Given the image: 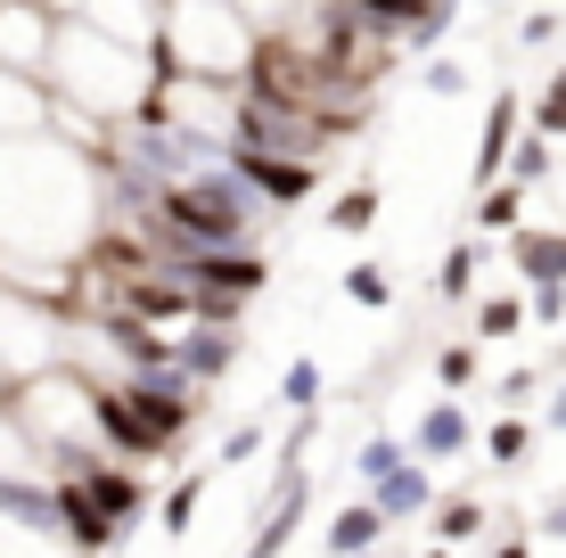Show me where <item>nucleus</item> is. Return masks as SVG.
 <instances>
[{"instance_id":"obj_18","label":"nucleus","mask_w":566,"mask_h":558,"mask_svg":"<svg viewBox=\"0 0 566 558\" xmlns=\"http://www.w3.org/2000/svg\"><path fill=\"white\" fill-rule=\"evenodd\" d=\"M304 509H312V485H280V493H271V509H263V526H255V543H247L239 558H287Z\"/></svg>"},{"instance_id":"obj_16","label":"nucleus","mask_w":566,"mask_h":558,"mask_svg":"<svg viewBox=\"0 0 566 558\" xmlns=\"http://www.w3.org/2000/svg\"><path fill=\"white\" fill-rule=\"evenodd\" d=\"M510 272L525 287H542V280H558L566 287V230H534V222H517L510 230Z\"/></svg>"},{"instance_id":"obj_2","label":"nucleus","mask_w":566,"mask_h":558,"mask_svg":"<svg viewBox=\"0 0 566 558\" xmlns=\"http://www.w3.org/2000/svg\"><path fill=\"white\" fill-rule=\"evenodd\" d=\"M255 25H247L239 0H165L156 9V42H148V74L156 83H213L239 91Z\"/></svg>"},{"instance_id":"obj_39","label":"nucleus","mask_w":566,"mask_h":558,"mask_svg":"<svg viewBox=\"0 0 566 558\" xmlns=\"http://www.w3.org/2000/svg\"><path fill=\"white\" fill-rule=\"evenodd\" d=\"M542 428H551V435H566V378H558L551 394H542Z\"/></svg>"},{"instance_id":"obj_1","label":"nucleus","mask_w":566,"mask_h":558,"mask_svg":"<svg viewBox=\"0 0 566 558\" xmlns=\"http://www.w3.org/2000/svg\"><path fill=\"white\" fill-rule=\"evenodd\" d=\"M50 99L83 124H124L148 99V50L115 42V33L83 25V17H57V50H50Z\"/></svg>"},{"instance_id":"obj_9","label":"nucleus","mask_w":566,"mask_h":558,"mask_svg":"<svg viewBox=\"0 0 566 558\" xmlns=\"http://www.w3.org/2000/svg\"><path fill=\"white\" fill-rule=\"evenodd\" d=\"M239 354H247V337L213 329V320H189V329L172 337V370H181L189 387H222V378L239 370Z\"/></svg>"},{"instance_id":"obj_5","label":"nucleus","mask_w":566,"mask_h":558,"mask_svg":"<svg viewBox=\"0 0 566 558\" xmlns=\"http://www.w3.org/2000/svg\"><path fill=\"white\" fill-rule=\"evenodd\" d=\"M345 9H354V25L386 50H436L443 33H452L460 0H345Z\"/></svg>"},{"instance_id":"obj_24","label":"nucleus","mask_w":566,"mask_h":558,"mask_svg":"<svg viewBox=\"0 0 566 558\" xmlns=\"http://www.w3.org/2000/svg\"><path fill=\"white\" fill-rule=\"evenodd\" d=\"M525 329V296L510 287V296H476V313H468V337L476 345H510Z\"/></svg>"},{"instance_id":"obj_37","label":"nucleus","mask_w":566,"mask_h":558,"mask_svg":"<svg viewBox=\"0 0 566 558\" xmlns=\"http://www.w3.org/2000/svg\"><path fill=\"white\" fill-rule=\"evenodd\" d=\"M534 534H542V543H566V493H558V502H542V517H534Z\"/></svg>"},{"instance_id":"obj_12","label":"nucleus","mask_w":566,"mask_h":558,"mask_svg":"<svg viewBox=\"0 0 566 558\" xmlns=\"http://www.w3.org/2000/svg\"><path fill=\"white\" fill-rule=\"evenodd\" d=\"M66 476H83V485H91V502H99V509L115 517V534H132V517L148 509V476L132 468V460L115 468V460L99 452V460H83V468H66Z\"/></svg>"},{"instance_id":"obj_31","label":"nucleus","mask_w":566,"mask_h":558,"mask_svg":"<svg viewBox=\"0 0 566 558\" xmlns=\"http://www.w3.org/2000/svg\"><path fill=\"white\" fill-rule=\"evenodd\" d=\"M402 460H411V444H395V435H369V444L354 452V476H361V485H378V476H395Z\"/></svg>"},{"instance_id":"obj_6","label":"nucleus","mask_w":566,"mask_h":558,"mask_svg":"<svg viewBox=\"0 0 566 558\" xmlns=\"http://www.w3.org/2000/svg\"><path fill=\"white\" fill-rule=\"evenodd\" d=\"M115 387H124V402L148 419V435L165 452L181 444V435L198 428V411H206V387H189L181 370H132V378H115Z\"/></svg>"},{"instance_id":"obj_22","label":"nucleus","mask_w":566,"mask_h":558,"mask_svg":"<svg viewBox=\"0 0 566 558\" xmlns=\"http://www.w3.org/2000/svg\"><path fill=\"white\" fill-rule=\"evenodd\" d=\"M378 214H386L378 181H354V189H337V198H328V230H337V239H369Z\"/></svg>"},{"instance_id":"obj_34","label":"nucleus","mask_w":566,"mask_h":558,"mask_svg":"<svg viewBox=\"0 0 566 558\" xmlns=\"http://www.w3.org/2000/svg\"><path fill=\"white\" fill-rule=\"evenodd\" d=\"M263 444H271V435L255 428V419H247V428H230V435H222V460H213V468H247V460H263Z\"/></svg>"},{"instance_id":"obj_27","label":"nucleus","mask_w":566,"mask_h":558,"mask_svg":"<svg viewBox=\"0 0 566 558\" xmlns=\"http://www.w3.org/2000/svg\"><path fill=\"white\" fill-rule=\"evenodd\" d=\"M551 148H558V140H542V131H517V140H510V165H501V172H510L517 189H542V181H551Z\"/></svg>"},{"instance_id":"obj_44","label":"nucleus","mask_w":566,"mask_h":558,"mask_svg":"<svg viewBox=\"0 0 566 558\" xmlns=\"http://www.w3.org/2000/svg\"><path fill=\"white\" fill-rule=\"evenodd\" d=\"M361 558H386V550H361Z\"/></svg>"},{"instance_id":"obj_20","label":"nucleus","mask_w":566,"mask_h":558,"mask_svg":"<svg viewBox=\"0 0 566 558\" xmlns=\"http://www.w3.org/2000/svg\"><path fill=\"white\" fill-rule=\"evenodd\" d=\"M493 526V509L476 502V493H443L436 509H427V534H436L443 550H460V543H476V534Z\"/></svg>"},{"instance_id":"obj_14","label":"nucleus","mask_w":566,"mask_h":558,"mask_svg":"<svg viewBox=\"0 0 566 558\" xmlns=\"http://www.w3.org/2000/svg\"><path fill=\"white\" fill-rule=\"evenodd\" d=\"M361 502L378 509L386 526H411V517L436 509V476H427V460H402V468H395V476H378V485H369Z\"/></svg>"},{"instance_id":"obj_30","label":"nucleus","mask_w":566,"mask_h":558,"mask_svg":"<svg viewBox=\"0 0 566 558\" xmlns=\"http://www.w3.org/2000/svg\"><path fill=\"white\" fill-rule=\"evenodd\" d=\"M436 387H476V337H452V345H436Z\"/></svg>"},{"instance_id":"obj_29","label":"nucleus","mask_w":566,"mask_h":558,"mask_svg":"<svg viewBox=\"0 0 566 558\" xmlns=\"http://www.w3.org/2000/svg\"><path fill=\"white\" fill-rule=\"evenodd\" d=\"M345 296H354L361 313H386V304H395V280H386V263H345Z\"/></svg>"},{"instance_id":"obj_38","label":"nucleus","mask_w":566,"mask_h":558,"mask_svg":"<svg viewBox=\"0 0 566 558\" xmlns=\"http://www.w3.org/2000/svg\"><path fill=\"white\" fill-rule=\"evenodd\" d=\"M239 9H247V25H255V33H271L287 17V0H239Z\"/></svg>"},{"instance_id":"obj_26","label":"nucleus","mask_w":566,"mask_h":558,"mask_svg":"<svg viewBox=\"0 0 566 558\" xmlns=\"http://www.w3.org/2000/svg\"><path fill=\"white\" fill-rule=\"evenodd\" d=\"M476 263H484V246H476V239L443 246V263H436V296H443V304H468V296H476Z\"/></svg>"},{"instance_id":"obj_8","label":"nucleus","mask_w":566,"mask_h":558,"mask_svg":"<svg viewBox=\"0 0 566 558\" xmlns=\"http://www.w3.org/2000/svg\"><path fill=\"white\" fill-rule=\"evenodd\" d=\"M50 50H57V17L42 0H0V66L50 74Z\"/></svg>"},{"instance_id":"obj_4","label":"nucleus","mask_w":566,"mask_h":558,"mask_svg":"<svg viewBox=\"0 0 566 558\" xmlns=\"http://www.w3.org/2000/svg\"><path fill=\"white\" fill-rule=\"evenodd\" d=\"M172 255V272H181L198 296H230V304H255L263 287H271V255L255 239H239V246H165Z\"/></svg>"},{"instance_id":"obj_21","label":"nucleus","mask_w":566,"mask_h":558,"mask_svg":"<svg viewBox=\"0 0 566 558\" xmlns=\"http://www.w3.org/2000/svg\"><path fill=\"white\" fill-rule=\"evenodd\" d=\"M361 550H386V517L369 509V502L328 517V558H361Z\"/></svg>"},{"instance_id":"obj_10","label":"nucleus","mask_w":566,"mask_h":558,"mask_svg":"<svg viewBox=\"0 0 566 558\" xmlns=\"http://www.w3.org/2000/svg\"><path fill=\"white\" fill-rule=\"evenodd\" d=\"M230 172H239L263 206H280V214L321 189V165H312V157H230Z\"/></svg>"},{"instance_id":"obj_3","label":"nucleus","mask_w":566,"mask_h":558,"mask_svg":"<svg viewBox=\"0 0 566 558\" xmlns=\"http://www.w3.org/2000/svg\"><path fill=\"white\" fill-rule=\"evenodd\" d=\"M255 222H263V198L230 165L189 172V181H165L148 198V230L165 246H239V239H255Z\"/></svg>"},{"instance_id":"obj_28","label":"nucleus","mask_w":566,"mask_h":558,"mask_svg":"<svg viewBox=\"0 0 566 558\" xmlns=\"http://www.w3.org/2000/svg\"><path fill=\"white\" fill-rule=\"evenodd\" d=\"M321 394H328V378H321V361H287V378H280V411L296 419V411H321Z\"/></svg>"},{"instance_id":"obj_33","label":"nucleus","mask_w":566,"mask_h":558,"mask_svg":"<svg viewBox=\"0 0 566 558\" xmlns=\"http://www.w3.org/2000/svg\"><path fill=\"white\" fill-rule=\"evenodd\" d=\"M419 91H427V99H460V91H468V66H460V57H427V66H419Z\"/></svg>"},{"instance_id":"obj_32","label":"nucleus","mask_w":566,"mask_h":558,"mask_svg":"<svg viewBox=\"0 0 566 558\" xmlns=\"http://www.w3.org/2000/svg\"><path fill=\"white\" fill-rule=\"evenodd\" d=\"M534 131H542V140H566V66H551V83H542V99H534Z\"/></svg>"},{"instance_id":"obj_25","label":"nucleus","mask_w":566,"mask_h":558,"mask_svg":"<svg viewBox=\"0 0 566 558\" xmlns=\"http://www.w3.org/2000/svg\"><path fill=\"white\" fill-rule=\"evenodd\" d=\"M206 485H213V468H189L181 485L156 502V526H165V534H189V526H198V509H206Z\"/></svg>"},{"instance_id":"obj_42","label":"nucleus","mask_w":566,"mask_h":558,"mask_svg":"<svg viewBox=\"0 0 566 558\" xmlns=\"http://www.w3.org/2000/svg\"><path fill=\"white\" fill-rule=\"evenodd\" d=\"M0 402H9V370H0Z\"/></svg>"},{"instance_id":"obj_19","label":"nucleus","mask_w":566,"mask_h":558,"mask_svg":"<svg viewBox=\"0 0 566 558\" xmlns=\"http://www.w3.org/2000/svg\"><path fill=\"white\" fill-rule=\"evenodd\" d=\"M525 198H534V189H517L510 172H501V181H484V189H476V206H468L476 239H510V230L525 222Z\"/></svg>"},{"instance_id":"obj_11","label":"nucleus","mask_w":566,"mask_h":558,"mask_svg":"<svg viewBox=\"0 0 566 558\" xmlns=\"http://www.w3.org/2000/svg\"><path fill=\"white\" fill-rule=\"evenodd\" d=\"M525 131V99H517V83H501L493 99H484V124H476V165H468V181H501V165H510V140Z\"/></svg>"},{"instance_id":"obj_13","label":"nucleus","mask_w":566,"mask_h":558,"mask_svg":"<svg viewBox=\"0 0 566 558\" xmlns=\"http://www.w3.org/2000/svg\"><path fill=\"white\" fill-rule=\"evenodd\" d=\"M50 83L42 74H17V66H0V140H33V131H50Z\"/></svg>"},{"instance_id":"obj_35","label":"nucleus","mask_w":566,"mask_h":558,"mask_svg":"<svg viewBox=\"0 0 566 558\" xmlns=\"http://www.w3.org/2000/svg\"><path fill=\"white\" fill-rule=\"evenodd\" d=\"M534 394H542V370H534V361L501 370V387H493V402H501V411H517V402H534Z\"/></svg>"},{"instance_id":"obj_17","label":"nucleus","mask_w":566,"mask_h":558,"mask_svg":"<svg viewBox=\"0 0 566 558\" xmlns=\"http://www.w3.org/2000/svg\"><path fill=\"white\" fill-rule=\"evenodd\" d=\"M156 9H165V0H74L83 25H99V33H115V42H132V50L156 42Z\"/></svg>"},{"instance_id":"obj_41","label":"nucleus","mask_w":566,"mask_h":558,"mask_svg":"<svg viewBox=\"0 0 566 558\" xmlns=\"http://www.w3.org/2000/svg\"><path fill=\"white\" fill-rule=\"evenodd\" d=\"M493 558H534V543H525V534H501V550Z\"/></svg>"},{"instance_id":"obj_7","label":"nucleus","mask_w":566,"mask_h":558,"mask_svg":"<svg viewBox=\"0 0 566 558\" xmlns=\"http://www.w3.org/2000/svg\"><path fill=\"white\" fill-rule=\"evenodd\" d=\"M50 502H57V543H66L74 558H115L124 550V534H115V517L91 502L83 476H50Z\"/></svg>"},{"instance_id":"obj_43","label":"nucleus","mask_w":566,"mask_h":558,"mask_svg":"<svg viewBox=\"0 0 566 558\" xmlns=\"http://www.w3.org/2000/svg\"><path fill=\"white\" fill-rule=\"evenodd\" d=\"M427 558H452V550H443V543H436V550H427Z\"/></svg>"},{"instance_id":"obj_40","label":"nucleus","mask_w":566,"mask_h":558,"mask_svg":"<svg viewBox=\"0 0 566 558\" xmlns=\"http://www.w3.org/2000/svg\"><path fill=\"white\" fill-rule=\"evenodd\" d=\"M551 33H558V9H534V17L517 25V42H551Z\"/></svg>"},{"instance_id":"obj_36","label":"nucleus","mask_w":566,"mask_h":558,"mask_svg":"<svg viewBox=\"0 0 566 558\" xmlns=\"http://www.w3.org/2000/svg\"><path fill=\"white\" fill-rule=\"evenodd\" d=\"M525 320H542V329H558V320H566V287H558V280H542L534 296H525Z\"/></svg>"},{"instance_id":"obj_15","label":"nucleus","mask_w":566,"mask_h":558,"mask_svg":"<svg viewBox=\"0 0 566 558\" xmlns=\"http://www.w3.org/2000/svg\"><path fill=\"white\" fill-rule=\"evenodd\" d=\"M460 452H476V419H468V402L443 394L436 411L411 428V460H427V468H436V460H460Z\"/></svg>"},{"instance_id":"obj_23","label":"nucleus","mask_w":566,"mask_h":558,"mask_svg":"<svg viewBox=\"0 0 566 558\" xmlns=\"http://www.w3.org/2000/svg\"><path fill=\"white\" fill-rule=\"evenodd\" d=\"M476 444H484V460H493V468H525V460H534V419H525V411H501Z\"/></svg>"}]
</instances>
